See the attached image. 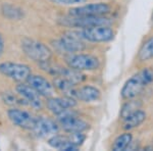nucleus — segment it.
Masks as SVG:
<instances>
[{"label": "nucleus", "mask_w": 153, "mask_h": 151, "mask_svg": "<svg viewBox=\"0 0 153 151\" xmlns=\"http://www.w3.org/2000/svg\"><path fill=\"white\" fill-rule=\"evenodd\" d=\"M153 81V71L149 68H144L130 78L125 83L122 89V97L126 100L134 99Z\"/></svg>", "instance_id": "obj_1"}, {"label": "nucleus", "mask_w": 153, "mask_h": 151, "mask_svg": "<svg viewBox=\"0 0 153 151\" xmlns=\"http://www.w3.org/2000/svg\"><path fill=\"white\" fill-rule=\"evenodd\" d=\"M71 33L84 41L89 42H108L114 38V32L109 26H99L93 28L80 29Z\"/></svg>", "instance_id": "obj_2"}, {"label": "nucleus", "mask_w": 153, "mask_h": 151, "mask_svg": "<svg viewBox=\"0 0 153 151\" xmlns=\"http://www.w3.org/2000/svg\"><path fill=\"white\" fill-rule=\"evenodd\" d=\"M61 24L71 28L87 29L99 26H110L111 21L103 16H70V18L63 19Z\"/></svg>", "instance_id": "obj_3"}, {"label": "nucleus", "mask_w": 153, "mask_h": 151, "mask_svg": "<svg viewBox=\"0 0 153 151\" xmlns=\"http://www.w3.org/2000/svg\"><path fill=\"white\" fill-rule=\"evenodd\" d=\"M56 116L58 123L68 133H83L89 129V123L79 118L73 108L63 111Z\"/></svg>", "instance_id": "obj_4"}, {"label": "nucleus", "mask_w": 153, "mask_h": 151, "mask_svg": "<svg viewBox=\"0 0 153 151\" xmlns=\"http://www.w3.org/2000/svg\"><path fill=\"white\" fill-rule=\"evenodd\" d=\"M22 48L29 58L39 62H44L50 59L52 52L48 46L33 39L25 38L22 41Z\"/></svg>", "instance_id": "obj_5"}, {"label": "nucleus", "mask_w": 153, "mask_h": 151, "mask_svg": "<svg viewBox=\"0 0 153 151\" xmlns=\"http://www.w3.org/2000/svg\"><path fill=\"white\" fill-rule=\"evenodd\" d=\"M66 63L68 68L76 71H94L99 68L100 63L96 56L91 54H70L66 57Z\"/></svg>", "instance_id": "obj_6"}, {"label": "nucleus", "mask_w": 153, "mask_h": 151, "mask_svg": "<svg viewBox=\"0 0 153 151\" xmlns=\"http://www.w3.org/2000/svg\"><path fill=\"white\" fill-rule=\"evenodd\" d=\"M0 73L14 81L24 82L31 76V68L27 64L7 61L0 63Z\"/></svg>", "instance_id": "obj_7"}, {"label": "nucleus", "mask_w": 153, "mask_h": 151, "mask_svg": "<svg viewBox=\"0 0 153 151\" xmlns=\"http://www.w3.org/2000/svg\"><path fill=\"white\" fill-rule=\"evenodd\" d=\"M55 46L60 51H65L68 54H74L76 52H81L85 49V44L82 39L74 35L71 32L66 33L60 39L55 41Z\"/></svg>", "instance_id": "obj_8"}, {"label": "nucleus", "mask_w": 153, "mask_h": 151, "mask_svg": "<svg viewBox=\"0 0 153 151\" xmlns=\"http://www.w3.org/2000/svg\"><path fill=\"white\" fill-rule=\"evenodd\" d=\"M9 120L16 126L19 128L26 129V130H31L34 127L36 118L29 111L19 109V108H11L7 112Z\"/></svg>", "instance_id": "obj_9"}, {"label": "nucleus", "mask_w": 153, "mask_h": 151, "mask_svg": "<svg viewBox=\"0 0 153 151\" xmlns=\"http://www.w3.org/2000/svg\"><path fill=\"white\" fill-rule=\"evenodd\" d=\"M110 11V6L106 3H91L70 9V16H104Z\"/></svg>", "instance_id": "obj_10"}, {"label": "nucleus", "mask_w": 153, "mask_h": 151, "mask_svg": "<svg viewBox=\"0 0 153 151\" xmlns=\"http://www.w3.org/2000/svg\"><path fill=\"white\" fill-rule=\"evenodd\" d=\"M32 131L40 138L52 137L58 132V126L52 120L43 118V116H38L36 118Z\"/></svg>", "instance_id": "obj_11"}, {"label": "nucleus", "mask_w": 153, "mask_h": 151, "mask_svg": "<svg viewBox=\"0 0 153 151\" xmlns=\"http://www.w3.org/2000/svg\"><path fill=\"white\" fill-rule=\"evenodd\" d=\"M27 82L37 93L40 94L43 97H52L54 95L55 91H54L53 85L44 77L31 74Z\"/></svg>", "instance_id": "obj_12"}, {"label": "nucleus", "mask_w": 153, "mask_h": 151, "mask_svg": "<svg viewBox=\"0 0 153 151\" xmlns=\"http://www.w3.org/2000/svg\"><path fill=\"white\" fill-rule=\"evenodd\" d=\"M16 92L25 100L26 104H29L35 109H41L42 101L40 94H38L31 86L26 84H19L16 86Z\"/></svg>", "instance_id": "obj_13"}, {"label": "nucleus", "mask_w": 153, "mask_h": 151, "mask_svg": "<svg viewBox=\"0 0 153 151\" xmlns=\"http://www.w3.org/2000/svg\"><path fill=\"white\" fill-rule=\"evenodd\" d=\"M76 104V102L75 98L71 97V96L49 98L47 101L48 109L55 115H57L59 113L63 112V111H65L68 109H71V108L75 107Z\"/></svg>", "instance_id": "obj_14"}, {"label": "nucleus", "mask_w": 153, "mask_h": 151, "mask_svg": "<svg viewBox=\"0 0 153 151\" xmlns=\"http://www.w3.org/2000/svg\"><path fill=\"white\" fill-rule=\"evenodd\" d=\"M71 97L76 98L84 102H92L100 98V91L92 86H84V87L74 89Z\"/></svg>", "instance_id": "obj_15"}, {"label": "nucleus", "mask_w": 153, "mask_h": 151, "mask_svg": "<svg viewBox=\"0 0 153 151\" xmlns=\"http://www.w3.org/2000/svg\"><path fill=\"white\" fill-rule=\"evenodd\" d=\"M48 144L54 149L61 150V151H76L78 150V146L74 144L70 136H61V135H54L49 138Z\"/></svg>", "instance_id": "obj_16"}, {"label": "nucleus", "mask_w": 153, "mask_h": 151, "mask_svg": "<svg viewBox=\"0 0 153 151\" xmlns=\"http://www.w3.org/2000/svg\"><path fill=\"white\" fill-rule=\"evenodd\" d=\"M145 118H146V115H145L144 111L138 109L135 112L131 113L130 115H128L127 118H125L124 120V129L127 131L132 130V129H135L137 127H139L141 123L144 122Z\"/></svg>", "instance_id": "obj_17"}, {"label": "nucleus", "mask_w": 153, "mask_h": 151, "mask_svg": "<svg viewBox=\"0 0 153 151\" xmlns=\"http://www.w3.org/2000/svg\"><path fill=\"white\" fill-rule=\"evenodd\" d=\"M138 58L140 61H147L153 58V37L148 39L141 46L138 53Z\"/></svg>", "instance_id": "obj_18"}, {"label": "nucleus", "mask_w": 153, "mask_h": 151, "mask_svg": "<svg viewBox=\"0 0 153 151\" xmlns=\"http://www.w3.org/2000/svg\"><path fill=\"white\" fill-rule=\"evenodd\" d=\"M132 142V135L129 133H125L123 135L118 136L114 140L112 145V149L114 151H123L126 150Z\"/></svg>", "instance_id": "obj_19"}, {"label": "nucleus", "mask_w": 153, "mask_h": 151, "mask_svg": "<svg viewBox=\"0 0 153 151\" xmlns=\"http://www.w3.org/2000/svg\"><path fill=\"white\" fill-rule=\"evenodd\" d=\"M140 102L139 101L133 100V99H130L129 102H127L126 104L123 106L122 111H120V116L124 120L125 118H127L128 115H130L131 113L135 112L138 109H140Z\"/></svg>", "instance_id": "obj_20"}, {"label": "nucleus", "mask_w": 153, "mask_h": 151, "mask_svg": "<svg viewBox=\"0 0 153 151\" xmlns=\"http://www.w3.org/2000/svg\"><path fill=\"white\" fill-rule=\"evenodd\" d=\"M2 11L5 14V16H7V18H9V19H19V18H21V16H22L21 10L16 8V7L11 6V5H4Z\"/></svg>", "instance_id": "obj_21"}, {"label": "nucleus", "mask_w": 153, "mask_h": 151, "mask_svg": "<svg viewBox=\"0 0 153 151\" xmlns=\"http://www.w3.org/2000/svg\"><path fill=\"white\" fill-rule=\"evenodd\" d=\"M3 97V101L6 103V104H9V105H14V104H22L21 102H19V99L16 98V96L12 93H9V92H5L2 95Z\"/></svg>", "instance_id": "obj_22"}, {"label": "nucleus", "mask_w": 153, "mask_h": 151, "mask_svg": "<svg viewBox=\"0 0 153 151\" xmlns=\"http://www.w3.org/2000/svg\"><path fill=\"white\" fill-rule=\"evenodd\" d=\"M52 2L60 5H74V4H81L86 2V0H51Z\"/></svg>", "instance_id": "obj_23"}, {"label": "nucleus", "mask_w": 153, "mask_h": 151, "mask_svg": "<svg viewBox=\"0 0 153 151\" xmlns=\"http://www.w3.org/2000/svg\"><path fill=\"white\" fill-rule=\"evenodd\" d=\"M3 50H4V39H3V36L0 33V56H1Z\"/></svg>", "instance_id": "obj_24"}, {"label": "nucleus", "mask_w": 153, "mask_h": 151, "mask_svg": "<svg viewBox=\"0 0 153 151\" xmlns=\"http://www.w3.org/2000/svg\"><path fill=\"white\" fill-rule=\"evenodd\" d=\"M152 22H153V12H152Z\"/></svg>", "instance_id": "obj_25"}]
</instances>
